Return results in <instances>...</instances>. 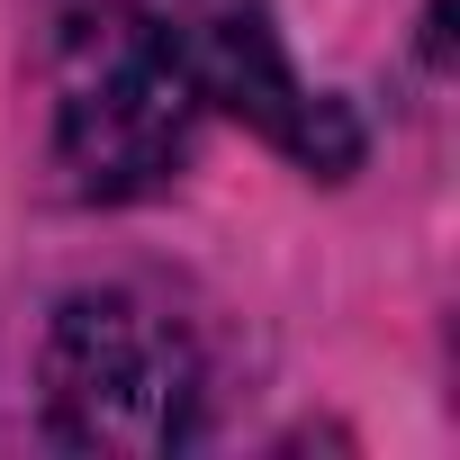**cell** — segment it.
Listing matches in <instances>:
<instances>
[{
    "instance_id": "cell-1",
    "label": "cell",
    "mask_w": 460,
    "mask_h": 460,
    "mask_svg": "<svg viewBox=\"0 0 460 460\" xmlns=\"http://www.w3.org/2000/svg\"><path fill=\"white\" fill-rule=\"evenodd\" d=\"M199 82L181 37L136 10V0H100L73 10L55 37V163L82 199H145L172 181L190 154Z\"/></svg>"
},
{
    "instance_id": "cell-2",
    "label": "cell",
    "mask_w": 460,
    "mask_h": 460,
    "mask_svg": "<svg viewBox=\"0 0 460 460\" xmlns=\"http://www.w3.org/2000/svg\"><path fill=\"white\" fill-rule=\"evenodd\" d=\"M46 424L73 451H181L199 433V352L136 289H73L46 325Z\"/></svg>"
},
{
    "instance_id": "cell-3",
    "label": "cell",
    "mask_w": 460,
    "mask_h": 460,
    "mask_svg": "<svg viewBox=\"0 0 460 460\" xmlns=\"http://www.w3.org/2000/svg\"><path fill=\"white\" fill-rule=\"evenodd\" d=\"M172 37H181V55H190L199 100L235 109L253 136H271L280 154H298V163L325 172V181H343V172L361 163L352 109L298 82V64H289V46H280V28H271L262 0H190Z\"/></svg>"
}]
</instances>
